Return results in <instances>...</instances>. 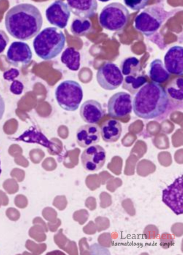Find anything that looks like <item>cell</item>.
<instances>
[{
  "instance_id": "1",
  "label": "cell",
  "mask_w": 183,
  "mask_h": 255,
  "mask_svg": "<svg viewBox=\"0 0 183 255\" xmlns=\"http://www.w3.org/2000/svg\"><path fill=\"white\" fill-rule=\"evenodd\" d=\"M4 23L6 31L12 37L26 41L37 35L42 29L43 18L37 6L21 3L6 12Z\"/></svg>"
},
{
  "instance_id": "2",
  "label": "cell",
  "mask_w": 183,
  "mask_h": 255,
  "mask_svg": "<svg viewBox=\"0 0 183 255\" xmlns=\"http://www.w3.org/2000/svg\"><path fill=\"white\" fill-rule=\"evenodd\" d=\"M134 113L146 120L157 119L164 115L169 106V96L164 87L155 82L142 86L132 102Z\"/></svg>"
},
{
  "instance_id": "3",
  "label": "cell",
  "mask_w": 183,
  "mask_h": 255,
  "mask_svg": "<svg viewBox=\"0 0 183 255\" xmlns=\"http://www.w3.org/2000/svg\"><path fill=\"white\" fill-rule=\"evenodd\" d=\"M64 32L56 27H47L39 32L34 39L33 46L37 56L48 61L62 53L66 44Z\"/></svg>"
},
{
  "instance_id": "4",
  "label": "cell",
  "mask_w": 183,
  "mask_h": 255,
  "mask_svg": "<svg viewBox=\"0 0 183 255\" xmlns=\"http://www.w3.org/2000/svg\"><path fill=\"white\" fill-rule=\"evenodd\" d=\"M167 17V11L161 6L153 5L141 12L134 19V27L146 37L153 35Z\"/></svg>"
},
{
  "instance_id": "5",
  "label": "cell",
  "mask_w": 183,
  "mask_h": 255,
  "mask_svg": "<svg viewBox=\"0 0 183 255\" xmlns=\"http://www.w3.org/2000/svg\"><path fill=\"white\" fill-rule=\"evenodd\" d=\"M130 11L123 4L113 2L101 10L99 21L101 26L111 31L123 30L130 19Z\"/></svg>"
},
{
  "instance_id": "6",
  "label": "cell",
  "mask_w": 183,
  "mask_h": 255,
  "mask_svg": "<svg viewBox=\"0 0 183 255\" xmlns=\"http://www.w3.org/2000/svg\"><path fill=\"white\" fill-rule=\"evenodd\" d=\"M55 97L60 108L67 112H76L83 101V89L78 82L65 80L57 87Z\"/></svg>"
},
{
  "instance_id": "7",
  "label": "cell",
  "mask_w": 183,
  "mask_h": 255,
  "mask_svg": "<svg viewBox=\"0 0 183 255\" xmlns=\"http://www.w3.org/2000/svg\"><path fill=\"white\" fill-rule=\"evenodd\" d=\"M98 85L106 91H114L119 88L124 81L120 69L111 62H106L97 72Z\"/></svg>"
},
{
  "instance_id": "8",
  "label": "cell",
  "mask_w": 183,
  "mask_h": 255,
  "mask_svg": "<svg viewBox=\"0 0 183 255\" xmlns=\"http://www.w3.org/2000/svg\"><path fill=\"white\" fill-rule=\"evenodd\" d=\"M183 179V176L176 178L175 181L162 191V201L176 215H182Z\"/></svg>"
},
{
  "instance_id": "9",
  "label": "cell",
  "mask_w": 183,
  "mask_h": 255,
  "mask_svg": "<svg viewBox=\"0 0 183 255\" xmlns=\"http://www.w3.org/2000/svg\"><path fill=\"white\" fill-rule=\"evenodd\" d=\"M132 109V96L126 92L114 94L107 103L108 114L113 118H123L130 115Z\"/></svg>"
},
{
  "instance_id": "10",
  "label": "cell",
  "mask_w": 183,
  "mask_h": 255,
  "mask_svg": "<svg viewBox=\"0 0 183 255\" xmlns=\"http://www.w3.org/2000/svg\"><path fill=\"white\" fill-rule=\"evenodd\" d=\"M106 159V151L98 144L88 147L84 150L81 156L83 167L86 170L91 172H95L102 168Z\"/></svg>"
},
{
  "instance_id": "11",
  "label": "cell",
  "mask_w": 183,
  "mask_h": 255,
  "mask_svg": "<svg viewBox=\"0 0 183 255\" xmlns=\"http://www.w3.org/2000/svg\"><path fill=\"white\" fill-rule=\"evenodd\" d=\"M32 59V52L29 45L22 41H13L6 52V60L14 67L28 65Z\"/></svg>"
},
{
  "instance_id": "12",
  "label": "cell",
  "mask_w": 183,
  "mask_h": 255,
  "mask_svg": "<svg viewBox=\"0 0 183 255\" xmlns=\"http://www.w3.org/2000/svg\"><path fill=\"white\" fill-rule=\"evenodd\" d=\"M46 17L49 22L59 27L65 29L71 17V11L67 4L63 1H56L46 10Z\"/></svg>"
},
{
  "instance_id": "13",
  "label": "cell",
  "mask_w": 183,
  "mask_h": 255,
  "mask_svg": "<svg viewBox=\"0 0 183 255\" xmlns=\"http://www.w3.org/2000/svg\"><path fill=\"white\" fill-rule=\"evenodd\" d=\"M76 138L81 147L87 148L94 145L100 141V128L96 124H86L78 129Z\"/></svg>"
},
{
  "instance_id": "14",
  "label": "cell",
  "mask_w": 183,
  "mask_h": 255,
  "mask_svg": "<svg viewBox=\"0 0 183 255\" xmlns=\"http://www.w3.org/2000/svg\"><path fill=\"white\" fill-rule=\"evenodd\" d=\"M165 67L169 73L176 75L183 74V47L176 45L169 49L164 58Z\"/></svg>"
},
{
  "instance_id": "15",
  "label": "cell",
  "mask_w": 183,
  "mask_h": 255,
  "mask_svg": "<svg viewBox=\"0 0 183 255\" xmlns=\"http://www.w3.org/2000/svg\"><path fill=\"white\" fill-rule=\"evenodd\" d=\"M67 4L74 15L80 18L88 19L95 15L98 8L96 0H69Z\"/></svg>"
},
{
  "instance_id": "16",
  "label": "cell",
  "mask_w": 183,
  "mask_h": 255,
  "mask_svg": "<svg viewBox=\"0 0 183 255\" xmlns=\"http://www.w3.org/2000/svg\"><path fill=\"white\" fill-rule=\"evenodd\" d=\"M80 114L84 122L95 124L104 116V111L100 103L93 100L86 101L81 106Z\"/></svg>"
},
{
  "instance_id": "17",
  "label": "cell",
  "mask_w": 183,
  "mask_h": 255,
  "mask_svg": "<svg viewBox=\"0 0 183 255\" xmlns=\"http://www.w3.org/2000/svg\"><path fill=\"white\" fill-rule=\"evenodd\" d=\"M121 123L116 120H108L104 122L100 128V135L104 141L108 143L117 142L122 133Z\"/></svg>"
},
{
  "instance_id": "18",
  "label": "cell",
  "mask_w": 183,
  "mask_h": 255,
  "mask_svg": "<svg viewBox=\"0 0 183 255\" xmlns=\"http://www.w3.org/2000/svg\"><path fill=\"white\" fill-rule=\"evenodd\" d=\"M16 141H22L27 143H36L50 149H52L54 146L53 142L47 138L41 132H40L35 127H30L17 138Z\"/></svg>"
},
{
  "instance_id": "19",
  "label": "cell",
  "mask_w": 183,
  "mask_h": 255,
  "mask_svg": "<svg viewBox=\"0 0 183 255\" xmlns=\"http://www.w3.org/2000/svg\"><path fill=\"white\" fill-rule=\"evenodd\" d=\"M149 77L153 82L163 84L170 78L171 75L166 70L164 63L160 59L154 60L150 64Z\"/></svg>"
},
{
  "instance_id": "20",
  "label": "cell",
  "mask_w": 183,
  "mask_h": 255,
  "mask_svg": "<svg viewBox=\"0 0 183 255\" xmlns=\"http://www.w3.org/2000/svg\"><path fill=\"white\" fill-rule=\"evenodd\" d=\"M61 61L70 70L78 71L81 65L80 53L74 47H68L61 56Z\"/></svg>"
},
{
  "instance_id": "21",
  "label": "cell",
  "mask_w": 183,
  "mask_h": 255,
  "mask_svg": "<svg viewBox=\"0 0 183 255\" xmlns=\"http://www.w3.org/2000/svg\"><path fill=\"white\" fill-rule=\"evenodd\" d=\"M147 83L146 76H127L124 78L123 88L133 95L136 94L139 89Z\"/></svg>"
},
{
  "instance_id": "22",
  "label": "cell",
  "mask_w": 183,
  "mask_h": 255,
  "mask_svg": "<svg viewBox=\"0 0 183 255\" xmlns=\"http://www.w3.org/2000/svg\"><path fill=\"white\" fill-rule=\"evenodd\" d=\"M120 70L122 74L125 77L142 74L140 62L135 57H129L124 60L121 63Z\"/></svg>"
},
{
  "instance_id": "23",
  "label": "cell",
  "mask_w": 183,
  "mask_h": 255,
  "mask_svg": "<svg viewBox=\"0 0 183 255\" xmlns=\"http://www.w3.org/2000/svg\"><path fill=\"white\" fill-rule=\"evenodd\" d=\"M92 24L90 19L76 18L73 20L71 26V31L74 35L83 36L90 32Z\"/></svg>"
},
{
  "instance_id": "24",
  "label": "cell",
  "mask_w": 183,
  "mask_h": 255,
  "mask_svg": "<svg viewBox=\"0 0 183 255\" xmlns=\"http://www.w3.org/2000/svg\"><path fill=\"white\" fill-rule=\"evenodd\" d=\"M166 92L173 99L182 101L183 99V79L179 77L173 80L166 89Z\"/></svg>"
},
{
  "instance_id": "25",
  "label": "cell",
  "mask_w": 183,
  "mask_h": 255,
  "mask_svg": "<svg viewBox=\"0 0 183 255\" xmlns=\"http://www.w3.org/2000/svg\"><path fill=\"white\" fill-rule=\"evenodd\" d=\"M124 3L128 8L134 11L144 9L148 5V1L146 0H126Z\"/></svg>"
},
{
  "instance_id": "26",
  "label": "cell",
  "mask_w": 183,
  "mask_h": 255,
  "mask_svg": "<svg viewBox=\"0 0 183 255\" xmlns=\"http://www.w3.org/2000/svg\"><path fill=\"white\" fill-rule=\"evenodd\" d=\"M24 90V85L23 83L18 80H14L12 81L10 87V92L14 95H21Z\"/></svg>"
},
{
  "instance_id": "27",
  "label": "cell",
  "mask_w": 183,
  "mask_h": 255,
  "mask_svg": "<svg viewBox=\"0 0 183 255\" xmlns=\"http://www.w3.org/2000/svg\"><path fill=\"white\" fill-rule=\"evenodd\" d=\"M19 71L17 69L12 68L10 70L4 72L3 77L5 80L13 81L19 77Z\"/></svg>"
},
{
  "instance_id": "28",
  "label": "cell",
  "mask_w": 183,
  "mask_h": 255,
  "mask_svg": "<svg viewBox=\"0 0 183 255\" xmlns=\"http://www.w3.org/2000/svg\"><path fill=\"white\" fill-rule=\"evenodd\" d=\"M9 42L7 34L3 30H0V54L4 52Z\"/></svg>"
},
{
  "instance_id": "29",
  "label": "cell",
  "mask_w": 183,
  "mask_h": 255,
  "mask_svg": "<svg viewBox=\"0 0 183 255\" xmlns=\"http://www.w3.org/2000/svg\"><path fill=\"white\" fill-rule=\"evenodd\" d=\"M5 109V105L4 101L0 95V121H1L3 117Z\"/></svg>"
},
{
  "instance_id": "30",
  "label": "cell",
  "mask_w": 183,
  "mask_h": 255,
  "mask_svg": "<svg viewBox=\"0 0 183 255\" xmlns=\"http://www.w3.org/2000/svg\"><path fill=\"white\" fill-rule=\"evenodd\" d=\"M1 173H2V170L1 168V161H0V175H1Z\"/></svg>"
}]
</instances>
